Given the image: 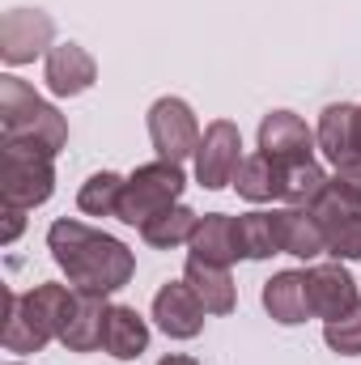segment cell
Listing matches in <instances>:
<instances>
[{
    "mask_svg": "<svg viewBox=\"0 0 361 365\" xmlns=\"http://www.w3.org/2000/svg\"><path fill=\"white\" fill-rule=\"evenodd\" d=\"M4 149V170H0V195L9 208H39L56 195V158L21 145H0Z\"/></svg>",
    "mask_w": 361,
    "mask_h": 365,
    "instance_id": "cell-5",
    "label": "cell"
},
{
    "mask_svg": "<svg viewBox=\"0 0 361 365\" xmlns=\"http://www.w3.org/2000/svg\"><path fill=\"white\" fill-rule=\"evenodd\" d=\"M272 230H276V251L280 255H293V259H319L327 255V238L315 221L310 208H272Z\"/></svg>",
    "mask_w": 361,
    "mask_h": 365,
    "instance_id": "cell-14",
    "label": "cell"
},
{
    "mask_svg": "<svg viewBox=\"0 0 361 365\" xmlns=\"http://www.w3.org/2000/svg\"><path fill=\"white\" fill-rule=\"evenodd\" d=\"M102 353L115 361H136L149 353V323L141 319L136 306H111L106 331H102Z\"/></svg>",
    "mask_w": 361,
    "mask_h": 365,
    "instance_id": "cell-18",
    "label": "cell"
},
{
    "mask_svg": "<svg viewBox=\"0 0 361 365\" xmlns=\"http://www.w3.org/2000/svg\"><path fill=\"white\" fill-rule=\"evenodd\" d=\"M4 365H26V361H4Z\"/></svg>",
    "mask_w": 361,
    "mask_h": 365,
    "instance_id": "cell-31",
    "label": "cell"
},
{
    "mask_svg": "<svg viewBox=\"0 0 361 365\" xmlns=\"http://www.w3.org/2000/svg\"><path fill=\"white\" fill-rule=\"evenodd\" d=\"M234 238H238V255L243 259H272L276 251V230H272V212H243L234 217Z\"/></svg>",
    "mask_w": 361,
    "mask_h": 365,
    "instance_id": "cell-25",
    "label": "cell"
},
{
    "mask_svg": "<svg viewBox=\"0 0 361 365\" xmlns=\"http://www.w3.org/2000/svg\"><path fill=\"white\" fill-rule=\"evenodd\" d=\"M183 187H187V175H183L179 162L158 158V162L136 166V170L128 175V182H123V200H119V217H115V221L141 230L149 217H158V212H166L171 204H179Z\"/></svg>",
    "mask_w": 361,
    "mask_h": 365,
    "instance_id": "cell-3",
    "label": "cell"
},
{
    "mask_svg": "<svg viewBox=\"0 0 361 365\" xmlns=\"http://www.w3.org/2000/svg\"><path fill=\"white\" fill-rule=\"evenodd\" d=\"M47 251H51L56 268L68 276L73 289H90V293H106V297L119 293L136 272V255L115 234H102L77 217L51 221Z\"/></svg>",
    "mask_w": 361,
    "mask_h": 365,
    "instance_id": "cell-1",
    "label": "cell"
},
{
    "mask_svg": "<svg viewBox=\"0 0 361 365\" xmlns=\"http://www.w3.org/2000/svg\"><path fill=\"white\" fill-rule=\"evenodd\" d=\"M191 255L204 259V264H217V268H230L238 255V238H234V217L225 212H204L195 221V234H191Z\"/></svg>",
    "mask_w": 361,
    "mask_h": 365,
    "instance_id": "cell-20",
    "label": "cell"
},
{
    "mask_svg": "<svg viewBox=\"0 0 361 365\" xmlns=\"http://www.w3.org/2000/svg\"><path fill=\"white\" fill-rule=\"evenodd\" d=\"M43 81L56 98H81L98 81V64L81 43H56L43 60Z\"/></svg>",
    "mask_w": 361,
    "mask_h": 365,
    "instance_id": "cell-13",
    "label": "cell"
},
{
    "mask_svg": "<svg viewBox=\"0 0 361 365\" xmlns=\"http://www.w3.org/2000/svg\"><path fill=\"white\" fill-rule=\"evenodd\" d=\"M183 280L195 289V297L204 302L208 314H234V306H238V284H234L230 268H217V264H204V259L187 255Z\"/></svg>",
    "mask_w": 361,
    "mask_h": 365,
    "instance_id": "cell-19",
    "label": "cell"
},
{
    "mask_svg": "<svg viewBox=\"0 0 361 365\" xmlns=\"http://www.w3.org/2000/svg\"><path fill=\"white\" fill-rule=\"evenodd\" d=\"M145 123H149V140H153L158 158L179 162V166L187 162V158H195L204 132H200V119H195L191 102H183V98H175V93H166V98H158V102L149 106Z\"/></svg>",
    "mask_w": 361,
    "mask_h": 365,
    "instance_id": "cell-6",
    "label": "cell"
},
{
    "mask_svg": "<svg viewBox=\"0 0 361 365\" xmlns=\"http://www.w3.org/2000/svg\"><path fill=\"white\" fill-rule=\"evenodd\" d=\"M0 340H4V353H43L56 336L39 319V310L26 302V293L4 289V331H0Z\"/></svg>",
    "mask_w": 361,
    "mask_h": 365,
    "instance_id": "cell-15",
    "label": "cell"
},
{
    "mask_svg": "<svg viewBox=\"0 0 361 365\" xmlns=\"http://www.w3.org/2000/svg\"><path fill=\"white\" fill-rule=\"evenodd\" d=\"M195 182L204 191H221V187H234V175L243 166V132L234 119H213L200 136V149H195Z\"/></svg>",
    "mask_w": 361,
    "mask_h": 365,
    "instance_id": "cell-7",
    "label": "cell"
},
{
    "mask_svg": "<svg viewBox=\"0 0 361 365\" xmlns=\"http://www.w3.org/2000/svg\"><path fill=\"white\" fill-rule=\"evenodd\" d=\"M323 344L336 357H361V306L336 323H323Z\"/></svg>",
    "mask_w": 361,
    "mask_h": 365,
    "instance_id": "cell-26",
    "label": "cell"
},
{
    "mask_svg": "<svg viewBox=\"0 0 361 365\" xmlns=\"http://www.w3.org/2000/svg\"><path fill=\"white\" fill-rule=\"evenodd\" d=\"M327 182H332V175L315 158L310 162H289V166H280V200L289 208H310L323 195Z\"/></svg>",
    "mask_w": 361,
    "mask_h": 365,
    "instance_id": "cell-22",
    "label": "cell"
},
{
    "mask_svg": "<svg viewBox=\"0 0 361 365\" xmlns=\"http://www.w3.org/2000/svg\"><path fill=\"white\" fill-rule=\"evenodd\" d=\"M336 179L345 182V187H353V191L361 195V158L345 162V166H336Z\"/></svg>",
    "mask_w": 361,
    "mask_h": 365,
    "instance_id": "cell-28",
    "label": "cell"
},
{
    "mask_svg": "<svg viewBox=\"0 0 361 365\" xmlns=\"http://www.w3.org/2000/svg\"><path fill=\"white\" fill-rule=\"evenodd\" d=\"M323 238H327V255L332 259H361V195L353 187L332 175V182L323 187V195L310 204Z\"/></svg>",
    "mask_w": 361,
    "mask_h": 365,
    "instance_id": "cell-4",
    "label": "cell"
},
{
    "mask_svg": "<svg viewBox=\"0 0 361 365\" xmlns=\"http://www.w3.org/2000/svg\"><path fill=\"white\" fill-rule=\"evenodd\" d=\"M315 136H319V149H323V158L332 162V170L345 166V162H353V158H361L357 153V106H353V102H332V106H323Z\"/></svg>",
    "mask_w": 361,
    "mask_h": 365,
    "instance_id": "cell-16",
    "label": "cell"
},
{
    "mask_svg": "<svg viewBox=\"0 0 361 365\" xmlns=\"http://www.w3.org/2000/svg\"><path fill=\"white\" fill-rule=\"evenodd\" d=\"M106 314H111L106 293L73 289V306H68V319L60 327V344L68 353H98L102 349V331H106Z\"/></svg>",
    "mask_w": 361,
    "mask_h": 365,
    "instance_id": "cell-12",
    "label": "cell"
},
{
    "mask_svg": "<svg viewBox=\"0 0 361 365\" xmlns=\"http://www.w3.org/2000/svg\"><path fill=\"white\" fill-rule=\"evenodd\" d=\"M260 302H264V310H268L272 323H280V327H302V323L310 319V302H306V272H298V268L276 272L268 284H264Z\"/></svg>",
    "mask_w": 361,
    "mask_h": 365,
    "instance_id": "cell-17",
    "label": "cell"
},
{
    "mask_svg": "<svg viewBox=\"0 0 361 365\" xmlns=\"http://www.w3.org/2000/svg\"><path fill=\"white\" fill-rule=\"evenodd\" d=\"M158 365H204V361H195V357H187V353H171V357H162Z\"/></svg>",
    "mask_w": 361,
    "mask_h": 365,
    "instance_id": "cell-29",
    "label": "cell"
},
{
    "mask_svg": "<svg viewBox=\"0 0 361 365\" xmlns=\"http://www.w3.org/2000/svg\"><path fill=\"white\" fill-rule=\"evenodd\" d=\"M0 145L39 149L47 158L68 145V119L13 73L0 77Z\"/></svg>",
    "mask_w": 361,
    "mask_h": 365,
    "instance_id": "cell-2",
    "label": "cell"
},
{
    "mask_svg": "<svg viewBox=\"0 0 361 365\" xmlns=\"http://www.w3.org/2000/svg\"><path fill=\"white\" fill-rule=\"evenodd\" d=\"M234 191L251 204H268V200H280V166L272 162L268 153H251L243 158L238 175H234Z\"/></svg>",
    "mask_w": 361,
    "mask_h": 365,
    "instance_id": "cell-23",
    "label": "cell"
},
{
    "mask_svg": "<svg viewBox=\"0 0 361 365\" xmlns=\"http://www.w3.org/2000/svg\"><path fill=\"white\" fill-rule=\"evenodd\" d=\"M195 221H200V212H191L187 204H171L166 212H158V217H149V221L141 225V238H145L153 251H171V247L191 242Z\"/></svg>",
    "mask_w": 361,
    "mask_h": 365,
    "instance_id": "cell-21",
    "label": "cell"
},
{
    "mask_svg": "<svg viewBox=\"0 0 361 365\" xmlns=\"http://www.w3.org/2000/svg\"><path fill=\"white\" fill-rule=\"evenodd\" d=\"M357 153H361V106H357Z\"/></svg>",
    "mask_w": 361,
    "mask_h": 365,
    "instance_id": "cell-30",
    "label": "cell"
},
{
    "mask_svg": "<svg viewBox=\"0 0 361 365\" xmlns=\"http://www.w3.org/2000/svg\"><path fill=\"white\" fill-rule=\"evenodd\" d=\"M306 302H310V314L323 319V323H336L345 314H353L361 306V293H357V280L353 272L332 259V264H310L306 268Z\"/></svg>",
    "mask_w": 361,
    "mask_h": 365,
    "instance_id": "cell-9",
    "label": "cell"
},
{
    "mask_svg": "<svg viewBox=\"0 0 361 365\" xmlns=\"http://www.w3.org/2000/svg\"><path fill=\"white\" fill-rule=\"evenodd\" d=\"M357 264H361V259H357Z\"/></svg>",
    "mask_w": 361,
    "mask_h": 365,
    "instance_id": "cell-32",
    "label": "cell"
},
{
    "mask_svg": "<svg viewBox=\"0 0 361 365\" xmlns=\"http://www.w3.org/2000/svg\"><path fill=\"white\" fill-rule=\"evenodd\" d=\"M21 230H26V208H9V204H4V234H0V242H4V247L17 242Z\"/></svg>",
    "mask_w": 361,
    "mask_h": 365,
    "instance_id": "cell-27",
    "label": "cell"
},
{
    "mask_svg": "<svg viewBox=\"0 0 361 365\" xmlns=\"http://www.w3.org/2000/svg\"><path fill=\"white\" fill-rule=\"evenodd\" d=\"M51 34H56V21L43 9H9L0 17V60L9 68L34 64L39 56L51 51Z\"/></svg>",
    "mask_w": 361,
    "mask_h": 365,
    "instance_id": "cell-8",
    "label": "cell"
},
{
    "mask_svg": "<svg viewBox=\"0 0 361 365\" xmlns=\"http://www.w3.org/2000/svg\"><path fill=\"white\" fill-rule=\"evenodd\" d=\"M204 302L195 297V289L187 280H171L153 293V323L158 331H166L171 340H195L204 331Z\"/></svg>",
    "mask_w": 361,
    "mask_h": 365,
    "instance_id": "cell-11",
    "label": "cell"
},
{
    "mask_svg": "<svg viewBox=\"0 0 361 365\" xmlns=\"http://www.w3.org/2000/svg\"><path fill=\"white\" fill-rule=\"evenodd\" d=\"M315 145L319 136L310 132V123L293 110H268L260 119V153H268L276 166H289V162H310L315 158Z\"/></svg>",
    "mask_w": 361,
    "mask_h": 365,
    "instance_id": "cell-10",
    "label": "cell"
},
{
    "mask_svg": "<svg viewBox=\"0 0 361 365\" xmlns=\"http://www.w3.org/2000/svg\"><path fill=\"white\" fill-rule=\"evenodd\" d=\"M123 175H115V170H98L90 179L81 182V191H77V208L86 212V217H119V200H123Z\"/></svg>",
    "mask_w": 361,
    "mask_h": 365,
    "instance_id": "cell-24",
    "label": "cell"
}]
</instances>
